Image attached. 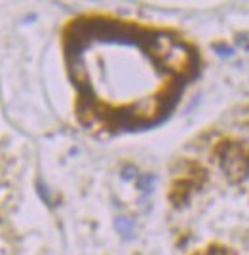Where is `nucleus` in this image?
Listing matches in <instances>:
<instances>
[{"instance_id":"obj_2","label":"nucleus","mask_w":249,"mask_h":255,"mask_svg":"<svg viewBox=\"0 0 249 255\" xmlns=\"http://www.w3.org/2000/svg\"><path fill=\"white\" fill-rule=\"evenodd\" d=\"M116 227H118V231H120L122 234L130 236L131 229H133V223H130L128 219H118V223H116Z\"/></svg>"},{"instance_id":"obj_3","label":"nucleus","mask_w":249,"mask_h":255,"mask_svg":"<svg viewBox=\"0 0 249 255\" xmlns=\"http://www.w3.org/2000/svg\"><path fill=\"white\" fill-rule=\"evenodd\" d=\"M215 50L223 52L221 55H227V57H230V55H232V50H230V48H221V46H215Z\"/></svg>"},{"instance_id":"obj_1","label":"nucleus","mask_w":249,"mask_h":255,"mask_svg":"<svg viewBox=\"0 0 249 255\" xmlns=\"http://www.w3.org/2000/svg\"><path fill=\"white\" fill-rule=\"evenodd\" d=\"M223 168H225V171L230 177L238 179V177H244L248 173L249 162L246 158V154L242 152V149L236 147V145H232L223 154Z\"/></svg>"}]
</instances>
